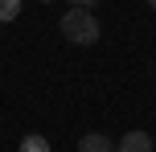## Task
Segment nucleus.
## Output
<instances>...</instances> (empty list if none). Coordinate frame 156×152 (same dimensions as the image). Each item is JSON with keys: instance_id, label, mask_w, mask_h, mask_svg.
<instances>
[{"instance_id": "1", "label": "nucleus", "mask_w": 156, "mask_h": 152, "mask_svg": "<svg viewBox=\"0 0 156 152\" xmlns=\"http://www.w3.org/2000/svg\"><path fill=\"white\" fill-rule=\"evenodd\" d=\"M62 37L70 45H94L99 41V21H94L90 8H70L62 16Z\"/></svg>"}, {"instance_id": "2", "label": "nucleus", "mask_w": 156, "mask_h": 152, "mask_svg": "<svg viewBox=\"0 0 156 152\" xmlns=\"http://www.w3.org/2000/svg\"><path fill=\"white\" fill-rule=\"evenodd\" d=\"M115 152H152V136L148 132H123V140L115 144Z\"/></svg>"}, {"instance_id": "3", "label": "nucleus", "mask_w": 156, "mask_h": 152, "mask_svg": "<svg viewBox=\"0 0 156 152\" xmlns=\"http://www.w3.org/2000/svg\"><path fill=\"white\" fill-rule=\"evenodd\" d=\"M78 152H115V144H111L103 132H86V136L78 140Z\"/></svg>"}, {"instance_id": "4", "label": "nucleus", "mask_w": 156, "mask_h": 152, "mask_svg": "<svg viewBox=\"0 0 156 152\" xmlns=\"http://www.w3.org/2000/svg\"><path fill=\"white\" fill-rule=\"evenodd\" d=\"M16 152H49V140L37 136V132H29V136L21 140V148H16Z\"/></svg>"}, {"instance_id": "5", "label": "nucleus", "mask_w": 156, "mask_h": 152, "mask_svg": "<svg viewBox=\"0 0 156 152\" xmlns=\"http://www.w3.org/2000/svg\"><path fill=\"white\" fill-rule=\"evenodd\" d=\"M21 4H25V0H0V25L16 21V16H21Z\"/></svg>"}, {"instance_id": "6", "label": "nucleus", "mask_w": 156, "mask_h": 152, "mask_svg": "<svg viewBox=\"0 0 156 152\" xmlns=\"http://www.w3.org/2000/svg\"><path fill=\"white\" fill-rule=\"evenodd\" d=\"M70 4H74V8H94L99 0H70Z\"/></svg>"}, {"instance_id": "7", "label": "nucleus", "mask_w": 156, "mask_h": 152, "mask_svg": "<svg viewBox=\"0 0 156 152\" xmlns=\"http://www.w3.org/2000/svg\"><path fill=\"white\" fill-rule=\"evenodd\" d=\"M148 8H152V12H156V0H148Z\"/></svg>"}, {"instance_id": "8", "label": "nucleus", "mask_w": 156, "mask_h": 152, "mask_svg": "<svg viewBox=\"0 0 156 152\" xmlns=\"http://www.w3.org/2000/svg\"><path fill=\"white\" fill-rule=\"evenodd\" d=\"M41 4H49V0H41Z\"/></svg>"}]
</instances>
